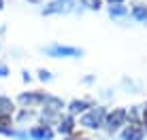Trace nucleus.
<instances>
[{"label": "nucleus", "mask_w": 147, "mask_h": 140, "mask_svg": "<svg viewBox=\"0 0 147 140\" xmlns=\"http://www.w3.org/2000/svg\"><path fill=\"white\" fill-rule=\"evenodd\" d=\"M107 113L109 111L105 106H94V108H90V111H85L83 115H81L79 123L85 129H100L105 125V117H107Z\"/></svg>", "instance_id": "f257e3e1"}, {"label": "nucleus", "mask_w": 147, "mask_h": 140, "mask_svg": "<svg viewBox=\"0 0 147 140\" xmlns=\"http://www.w3.org/2000/svg\"><path fill=\"white\" fill-rule=\"evenodd\" d=\"M126 121H128V111H126V108H113L111 113H107L102 127L107 129L109 134H115L117 129H121L126 125Z\"/></svg>", "instance_id": "f03ea898"}, {"label": "nucleus", "mask_w": 147, "mask_h": 140, "mask_svg": "<svg viewBox=\"0 0 147 140\" xmlns=\"http://www.w3.org/2000/svg\"><path fill=\"white\" fill-rule=\"evenodd\" d=\"M45 96H47L45 91H22L17 96V104L22 108H36V106H43Z\"/></svg>", "instance_id": "7ed1b4c3"}, {"label": "nucleus", "mask_w": 147, "mask_h": 140, "mask_svg": "<svg viewBox=\"0 0 147 140\" xmlns=\"http://www.w3.org/2000/svg\"><path fill=\"white\" fill-rule=\"evenodd\" d=\"M45 53L49 57H79L83 51L77 47H66V45H49L45 47Z\"/></svg>", "instance_id": "20e7f679"}, {"label": "nucleus", "mask_w": 147, "mask_h": 140, "mask_svg": "<svg viewBox=\"0 0 147 140\" xmlns=\"http://www.w3.org/2000/svg\"><path fill=\"white\" fill-rule=\"evenodd\" d=\"M70 11H75V0H51L43 9V15H66Z\"/></svg>", "instance_id": "39448f33"}, {"label": "nucleus", "mask_w": 147, "mask_h": 140, "mask_svg": "<svg viewBox=\"0 0 147 140\" xmlns=\"http://www.w3.org/2000/svg\"><path fill=\"white\" fill-rule=\"evenodd\" d=\"M143 136H145V127H143L141 121L126 123L124 129H121V134H119L121 140H143Z\"/></svg>", "instance_id": "423d86ee"}, {"label": "nucleus", "mask_w": 147, "mask_h": 140, "mask_svg": "<svg viewBox=\"0 0 147 140\" xmlns=\"http://www.w3.org/2000/svg\"><path fill=\"white\" fill-rule=\"evenodd\" d=\"M55 125H58V132L62 134V136H70V134L75 132V117L73 115H60V119L55 121Z\"/></svg>", "instance_id": "0eeeda50"}, {"label": "nucleus", "mask_w": 147, "mask_h": 140, "mask_svg": "<svg viewBox=\"0 0 147 140\" xmlns=\"http://www.w3.org/2000/svg\"><path fill=\"white\" fill-rule=\"evenodd\" d=\"M96 104L92 102V100H88V98H81V100H73V102L68 104V115H83L85 111H90V108H94Z\"/></svg>", "instance_id": "6e6552de"}, {"label": "nucleus", "mask_w": 147, "mask_h": 140, "mask_svg": "<svg viewBox=\"0 0 147 140\" xmlns=\"http://www.w3.org/2000/svg\"><path fill=\"white\" fill-rule=\"evenodd\" d=\"M28 136L32 140H53V129L49 125H34L28 132Z\"/></svg>", "instance_id": "1a4fd4ad"}, {"label": "nucleus", "mask_w": 147, "mask_h": 140, "mask_svg": "<svg viewBox=\"0 0 147 140\" xmlns=\"http://www.w3.org/2000/svg\"><path fill=\"white\" fill-rule=\"evenodd\" d=\"M13 113H15V102L7 96H0V115L13 117Z\"/></svg>", "instance_id": "9d476101"}, {"label": "nucleus", "mask_w": 147, "mask_h": 140, "mask_svg": "<svg viewBox=\"0 0 147 140\" xmlns=\"http://www.w3.org/2000/svg\"><path fill=\"white\" fill-rule=\"evenodd\" d=\"M32 119H34V108H19L15 121H17V125H26V123L32 121Z\"/></svg>", "instance_id": "9b49d317"}, {"label": "nucleus", "mask_w": 147, "mask_h": 140, "mask_svg": "<svg viewBox=\"0 0 147 140\" xmlns=\"http://www.w3.org/2000/svg\"><path fill=\"white\" fill-rule=\"evenodd\" d=\"M11 129H13V117L0 115V134H2V136H9Z\"/></svg>", "instance_id": "f8f14e48"}, {"label": "nucleus", "mask_w": 147, "mask_h": 140, "mask_svg": "<svg viewBox=\"0 0 147 140\" xmlns=\"http://www.w3.org/2000/svg\"><path fill=\"white\" fill-rule=\"evenodd\" d=\"M132 17L136 19V21L147 23V7H143V4H136V7L132 9Z\"/></svg>", "instance_id": "ddd939ff"}, {"label": "nucleus", "mask_w": 147, "mask_h": 140, "mask_svg": "<svg viewBox=\"0 0 147 140\" xmlns=\"http://www.w3.org/2000/svg\"><path fill=\"white\" fill-rule=\"evenodd\" d=\"M109 15H111V17H115V19H121V17H126V15H128V9L121 7V4H111Z\"/></svg>", "instance_id": "4468645a"}, {"label": "nucleus", "mask_w": 147, "mask_h": 140, "mask_svg": "<svg viewBox=\"0 0 147 140\" xmlns=\"http://www.w3.org/2000/svg\"><path fill=\"white\" fill-rule=\"evenodd\" d=\"M83 7H88V9H92V11H98L100 9V0H79Z\"/></svg>", "instance_id": "2eb2a0df"}, {"label": "nucleus", "mask_w": 147, "mask_h": 140, "mask_svg": "<svg viewBox=\"0 0 147 140\" xmlns=\"http://www.w3.org/2000/svg\"><path fill=\"white\" fill-rule=\"evenodd\" d=\"M38 79H40V81H45V83L51 81V72H49V70H38Z\"/></svg>", "instance_id": "dca6fc26"}, {"label": "nucleus", "mask_w": 147, "mask_h": 140, "mask_svg": "<svg viewBox=\"0 0 147 140\" xmlns=\"http://www.w3.org/2000/svg\"><path fill=\"white\" fill-rule=\"evenodd\" d=\"M141 123H143V127H147V104L141 106Z\"/></svg>", "instance_id": "f3484780"}, {"label": "nucleus", "mask_w": 147, "mask_h": 140, "mask_svg": "<svg viewBox=\"0 0 147 140\" xmlns=\"http://www.w3.org/2000/svg\"><path fill=\"white\" fill-rule=\"evenodd\" d=\"M66 140H90V138H88V136H81V134H75V132H73L70 136H66Z\"/></svg>", "instance_id": "a211bd4d"}, {"label": "nucleus", "mask_w": 147, "mask_h": 140, "mask_svg": "<svg viewBox=\"0 0 147 140\" xmlns=\"http://www.w3.org/2000/svg\"><path fill=\"white\" fill-rule=\"evenodd\" d=\"M7 74H9V68L4 64H0V77H7Z\"/></svg>", "instance_id": "6ab92c4d"}, {"label": "nucleus", "mask_w": 147, "mask_h": 140, "mask_svg": "<svg viewBox=\"0 0 147 140\" xmlns=\"http://www.w3.org/2000/svg\"><path fill=\"white\" fill-rule=\"evenodd\" d=\"M109 2H111V4H121L124 0H109Z\"/></svg>", "instance_id": "aec40b11"}, {"label": "nucleus", "mask_w": 147, "mask_h": 140, "mask_svg": "<svg viewBox=\"0 0 147 140\" xmlns=\"http://www.w3.org/2000/svg\"><path fill=\"white\" fill-rule=\"evenodd\" d=\"M30 2H38V0H30Z\"/></svg>", "instance_id": "412c9836"}]
</instances>
